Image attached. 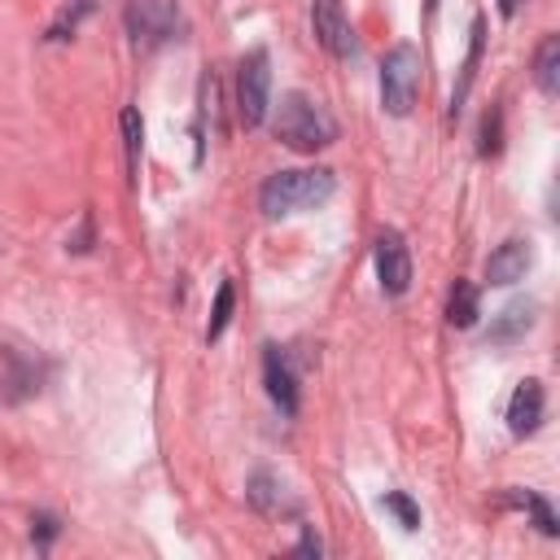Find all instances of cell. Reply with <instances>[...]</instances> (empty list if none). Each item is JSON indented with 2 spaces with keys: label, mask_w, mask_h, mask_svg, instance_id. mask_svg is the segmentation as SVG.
<instances>
[{
  "label": "cell",
  "mask_w": 560,
  "mask_h": 560,
  "mask_svg": "<svg viewBox=\"0 0 560 560\" xmlns=\"http://www.w3.org/2000/svg\"><path fill=\"white\" fill-rule=\"evenodd\" d=\"M337 192V175L328 166H293L276 171L258 188V206L267 219H289L298 210H315Z\"/></svg>",
  "instance_id": "1"
},
{
  "label": "cell",
  "mask_w": 560,
  "mask_h": 560,
  "mask_svg": "<svg viewBox=\"0 0 560 560\" xmlns=\"http://www.w3.org/2000/svg\"><path fill=\"white\" fill-rule=\"evenodd\" d=\"M276 140H284L293 153H319L337 140V118L324 109V101H315L311 92H284L276 105Z\"/></svg>",
  "instance_id": "2"
},
{
  "label": "cell",
  "mask_w": 560,
  "mask_h": 560,
  "mask_svg": "<svg viewBox=\"0 0 560 560\" xmlns=\"http://www.w3.org/2000/svg\"><path fill=\"white\" fill-rule=\"evenodd\" d=\"M420 96V48L416 44H394L381 57V105L394 118H407Z\"/></svg>",
  "instance_id": "3"
},
{
  "label": "cell",
  "mask_w": 560,
  "mask_h": 560,
  "mask_svg": "<svg viewBox=\"0 0 560 560\" xmlns=\"http://www.w3.org/2000/svg\"><path fill=\"white\" fill-rule=\"evenodd\" d=\"M122 22L136 48H162L171 39H184V13L175 0H127Z\"/></svg>",
  "instance_id": "4"
},
{
  "label": "cell",
  "mask_w": 560,
  "mask_h": 560,
  "mask_svg": "<svg viewBox=\"0 0 560 560\" xmlns=\"http://www.w3.org/2000/svg\"><path fill=\"white\" fill-rule=\"evenodd\" d=\"M271 109V57L267 48H249L236 70V114L245 127H262Z\"/></svg>",
  "instance_id": "5"
},
{
  "label": "cell",
  "mask_w": 560,
  "mask_h": 560,
  "mask_svg": "<svg viewBox=\"0 0 560 560\" xmlns=\"http://www.w3.org/2000/svg\"><path fill=\"white\" fill-rule=\"evenodd\" d=\"M372 262H376V280H381V293H389V298H402V293L411 289V249H407L402 232L385 228V232L376 236Z\"/></svg>",
  "instance_id": "6"
},
{
  "label": "cell",
  "mask_w": 560,
  "mask_h": 560,
  "mask_svg": "<svg viewBox=\"0 0 560 560\" xmlns=\"http://www.w3.org/2000/svg\"><path fill=\"white\" fill-rule=\"evenodd\" d=\"M311 26H315V39L324 44V52H332L337 61L359 57V39H354V26H350L341 0H315L311 4Z\"/></svg>",
  "instance_id": "7"
},
{
  "label": "cell",
  "mask_w": 560,
  "mask_h": 560,
  "mask_svg": "<svg viewBox=\"0 0 560 560\" xmlns=\"http://www.w3.org/2000/svg\"><path fill=\"white\" fill-rule=\"evenodd\" d=\"M262 381H267L271 402H276L284 416H298L302 389H298V372H293V363H289V354H284L280 346H262Z\"/></svg>",
  "instance_id": "8"
},
{
  "label": "cell",
  "mask_w": 560,
  "mask_h": 560,
  "mask_svg": "<svg viewBox=\"0 0 560 560\" xmlns=\"http://www.w3.org/2000/svg\"><path fill=\"white\" fill-rule=\"evenodd\" d=\"M542 416H547V394H542V381L525 376V381L512 389V398H508V429H512L516 438H529V433L542 424Z\"/></svg>",
  "instance_id": "9"
},
{
  "label": "cell",
  "mask_w": 560,
  "mask_h": 560,
  "mask_svg": "<svg viewBox=\"0 0 560 560\" xmlns=\"http://www.w3.org/2000/svg\"><path fill=\"white\" fill-rule=\"evenodd\" d=\"M534 267V245L525 236H508L490 258H486V280L490 284H516Z\"/></svg>",
  "instance_id": "10"
},
{
  "label": "cell",
  "mask_w": 560,
  "mask_h": 560,
  "mask_svg": "<svg viewBox=\"0 0 560 560\" xmlns=\"http://www.w3.org/2000/svg\"><path fill=\"white\" fill-rule=\"evenodd\" d=\"M245 499H249L254 512H262V516H293V512H298V503L284 494V481H280L276 472H267V468H258V472L249 477Z\"/></svg>",
  "instance_id": "11"
},
{
  "label": "cell",
  "mask_w": 560,
  "mask_h": 560,
  "mask_svg": "<svg viewBox=\"0 0 560 560\" xmlns=\"http://www.w3.org/2000/svg\"><path fill=\"white\" fill-rule=\"evenodd\" d=\"M534 302L529 298H516V302H508L494 319H490V328H486V341H494V346H508V341H521L529 328H534Z\"/></svg>",
  "instance_id": "12"
},
{
  "label": "cell",
  "mask_w": 560,
  "mask_h": 560,
  "mask_svg": "<svg viewBox=\"0 0 560 560\" xmlns=\"http://www.w3.org/2000/svg\"><path fill=\"white\" fill-rule=\"evenodd\" d=\"M472 39H468V57H464V70H459V88H455V96H451V118L459 114V105H464V96H468V88H472V74H477V66H481V48H486V18L477 13L472 18V31H468Z\"/></svg>",
  "instance_id": "13"
},
{
  "label": "cell",
  "mask_w": 560,
  "mask_h": 560,
  "mask_svg": "<svg viewBox=\"0 0 560 560\" xmlns=\"http://www.w3.org/2000/svg\"><path fill=\"white\" fill-rule=\"evenodd\" d=\"M534 83L542 96H556L560 92V35H547L534 52Z\"/></svg>",
  "instance_id": "14"
},
{
  "label": "cell",
  "mask_w": 560,
  "mask_h": 560,
  "mask_svg": "<svg viewBox=\"0 0 560 560\" xmlns=\"http://www.w3.org/2000/svg\"><path fill=\"white\" fill-rule=\"evenodd\" d=\"M503 503H516V508H525L529 516H534V525H538V534H547V538H556L560 534V521H556V512H551V503L538 494V490H508L503 494Z\"/></svg>",
  "instance_id": "15"
},
{
  "label": "cell",
  "mask_w": 560,
  "mask_h": 560,
  "mask_svg": "<svg viewBox=\"0 0 560 560\" xmlns=\"http://www.w3.org/2000/svg\"><path fill=\"white\" fill-rule=\"evenodd\" d=\"M477 315H481L477 289H472L468 280H455V284H451V298H446V324H451V328H472Z\"/></svg>",
  "instance_id": "16"
},
{
  "label": "cell",
  "mask_w": 560,
  "mask_h": 560,
  "mask_svg": "<svg viewBox=\"0 0 560 560\" xmlns=\"http://www.w3.org/2000/svg\"><path fill=\"white\" fill-rule=\"evenodd\" d=\"M118 127H122L127 171H131V179H136V175H140V153H144V122H140V109H136V105H122V118H118Z\"/></svg>",
  "instance_id": "17"
},
{
  "label": "cell",
  "mask_w": 560,
  "mask_h": 560,
  "mask_svg": "<svg viewBox=\"0 0 560 560\" xmlns=\"http://www.w3.org/2000/svg\"><path fill=\"white\" fill-rule=\"evenodd\" d=\"M232 306H236V284L232 280H219L214 306H210V324H206V341H219L223 337V328L232 324Z\"/></svg>",
  "instance_id": "18"
},
{
  "label": "cell",
  "mask_w": 560,
  "mask_h": 560,
  "mask_svg": "<svg viewBox=\"0 0 560 560\" xmlns=\"http://www.w3.org/2000/svg\"><path fill=\"white\" fill-rule=\"evenodd\" d=\"M481 158H499L503 153V109L490 105L486 118H481V144H477Z\"/></svg>",
  "instance_id": "19"
},
{
  "label": "cell",
  "mask_w": 560,
  "mask_h": 560,
  "mask_svg": "<svg viewBox=\"0 0 560 560\" xmlns=\"http://www.w3.org/2000/svg\"><path fill=\"white\" fill-rule=\"evenodd\" d=\"M92 9H96L92 0H74V4H66V9H61V18L48 26V39H52V44L70 39V35H74V26H79V18H88Z\"/></svg>",
  "instance_id": "20"
},
{
  "label": "cell",
  "mask_w": 560,
  "mask_h": 560,
  "mask_svg": "<svg viewBox=\"0 0 560 560\" xmlns=\"http://www.w3.org/2000/svg\"><path fill=\"white\" fill-rule=\"evenodd\" d=\"M381 508H385V512H394L402 529H420V508H416V503H411L402 490H389V494L381 499Z\"/></svg>",
  "instance_id": "21"
},
{
  "label": "cell",
  "mask_w": 560,
  "mask_h": 560,
  "mask_svg": "<svg viewBox=\"0 0 560 560\" xmlns=\"http://www.w3.org/2000/svg\"><path fill=\"white\" fill-rule=\"evenodd\" d=\"M57 534H61V521H57L52 512H35V516H31V538H35V547H39V551H44Z\"/></svg>",
  "instance_id": "22"
},
{
  "label": "cell",
  "mask_w": 560,
  "mask_h": 560,
  "mask_svg": "<svg viewBox=\"0 0 560 560\" xmlns=\"http://www.w3.org/2000/svg\"><path fill=\"white\" fill-rule=\"evenodd\" d=\"M319 551H324V542H319V534L306 525L302 538H298V556H319Z\"/></svg>",
  "instance_id": "23"
},
{
  "label": "cell",
  "mask_w": 560,
  "mask_h": 560,
  "mask_svg": "<svg viewBox=\"0 0 560 560\" xmlns=\"http://www.w3.org/2000/svg\"><path fill=\"white\" fill-rule=\"evenodd\" d=\"M516 9H521V0H499V13L503 18H516Z\"/></svg>",
  "instance_id": "24"
},
{
  "label": "cell",
  "mask_w": 560,
  "mask_h": 560,
  "mask_svg": "<svg viewBox=\"0 0 560 560\" xmlns=\"http://www.w3.org/2000/svg\"><path fill=\"white\" fill-rule=\"evenodd\" d=\"M438 9V0H424V13H433Z\"/></svg>",
  "instance_id": "25"
}]
</instances>
